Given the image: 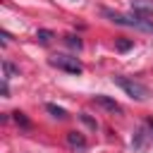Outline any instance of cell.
<instances>
[{
  "label": "cell",
  "mask_w": 153,
  "mask_h": 153,
  "mask_svg": "<svg viewBox=\"0 0 153 153\" xmlns=\"http://www.w3.org/2000/svg\"><path fill=\"white\" fill-rule=\"evenodd\" d=\"M103 17H108L110 22H115L120 26H131V29L153 33V19H146L143 14H120V12H112V10H103Z\"/></svg>",
  "instance_id": "obj_1"
},
{
  "label": "cell",
  "mask_w": 153,
  "mask_h": 153,
  "mask_svg": "<svg viewBox=\"0 0 153 153\" xmlns=\"http://www.w3.org/2000/svg\"><path fill=\"white\" fill-rule=\"evenodd\" d=\"M112 84H117V86H120L129 98H134V100H146V98L151 96L148 86H146V84H141V81H136V79H131V76L115 74V76H112Z\"/></svg>",
  "instance_id": "obj_2"
},
{
  "label": "cell",
  "mask_w": 153,
  "mask_h": 153,
  "mask_svg": "<svg viewBox=\"0 0 153 153\" xmlns=\"http://www.w3.org/2000/svg\"><path fill=\"white\" fill-rule=\"evenodd\" d=\"M48 62H50V67H57V69H62L67 74H81L84 72V65L72 55H53Z\"/></svg>",
  "instance_id": "obj_3"
},
{
  "label": "cell",
  "mask_w": 153,
  "mask_h": 153,
  "mask_svg": "<svg viewBox=\"0 0 153 153\" xmlns=\"http://www.w3.org/2000/svg\"><path fill=\"white\" fill-rule=\"evenodd\" d=\"M151 141H153V131H151L148 124H146V127L136 129V134H134V139H131V146H134V151H143L146 143H151Z\"/></svg>",
  "instance_id": "obj_4"
},
{
  "label": "cell",
  "mask_w": 153,
  "mask_h": 153,
  "mask_svg": "<svg viewBox=\"0 0 153 153\" xmlns=\"http://www.w3.org/2000/svg\"><path fill=\"white\" fill-rule=\"evenodd\" d=\"M93 103L96 105H100V108H105V110H110V112H122V105L117 103V100H112V98H108V96H103V93H98V96H93Z\"/></svg>",
  "instance_id": "obj_5"
},
{
  "label": "cell",
  "mask_w": 153,
  "mask_h": 153,
  "mask_svg": "<svg viewBox=\"0 0 153 153\" xmlns=\"http://www.w3.org/2000/svg\"><path fill=\"white\" fill-rule=\"evenodd\" d=\"M129 7L134 10V14H148L153 12V0H129Z\"/></svg>",
  "instance_id": "obj_6"
},
{
  "label": "cell",
  "mask_w": 153,
  "mask_h": 153,
  "mask_svg": "<svg viewBox=\"0 0 153 153\" xmlns=\"http://www.w3.org/2000/svg\"><path fill=\"white\" fill-rule=\"evenodd\" d=\"M67 143L72 148H86V139L81 131H67Z\"/></svg>",
  "instance_id": "obj_7"
},
{
  "label": "cell",
  "mask_w": 153,
  "mask_h": 153,
  "mask_svg": "<svg viewBox=\"0 0 153 153\" xmlns=\"http://www.w3.org/2000/svg\"><path fill=\"white\" fill-rule=\"evenodd\" d=\"M45 110H48L53 117H57V120H65V117H67V110H65V108H60V105H55V103H48V105H45Z\"/></svg>",
  "instance_id": "obj_8"
},
{
  "label": "cell",
  "mask_w": 153,
  "mask_h": 153,
  "mask_svg": "<svg viewBox=\"0 0 153 153\" xmlns=\"http://www.w3.org/2000/svg\"><path fill=\"white\" fill-rule=\"evenodd\" d=\"M131 48H134V41H129V38H117L115 41V50H120V53H127Z\"/></svg>",
  "instance_id": "obj_9"
},
{
  "label": "cell",
  "mask_w": 153,
  "mask_h": 153,
  "mask_svg": "<svg viewBox=\"0 0 153 153\" xmlns=\"http://www.w3.org/2000/svg\"><path fill=\"white\" fill-rule=\"evenodd\" d=\"M36 38H38V43L45 45V43L53 41V31H50V29H38V31H36Z\"/></svg>",
  "instance_id": "obj_10"
},
{
  "label": "cell",
  "mask_w": 153,
  "mask_h": 153,
  "mask_svg": "<svg viewBox=\"0 0 153 153\" xmlns=\"http://www.w3.org/2000/svg\"><path fill=\"white\" fill-rule=\"evenodd\" d=\"M65 41H67V45H69V48H74V50H81V38H79V36L69 33V36H65Z\"/></svg>",
  "instance_id": "obj_11"
},
{
  "label": "cell",
  "mask_w": 153,
  "mask_h": 153,
  "mask_svg": "<svg viewBox=\"0 0 153 153\" xmlns=\"http://www.w3.org/2000/svg\"><path fill=\"white\" fill-rule=\"evenodd\" d=\"M12 115H14V122H17L19 127H24V129H29V127H31V122L26 120V115H24V112H19V110H17V112H12Z\"/></svg>",
  "instance_id": "obj_12"
},
{
  "label": "cell",
  "mask_w": 153,
  "mask_h": 153,
  "mask_svg": "<svg viewBox=\"0 0 153 153\" xmlns=\"http://www.w3.org/2000/svg\"><path fill=\"white\" fill-rule=\"evenodd\" d=\"M2 69H5V79H10V76H17V74H19V69H17L14 65H10L7 60L2 62Z\"/></svg>",
  "instance_id": "obj_13"
},
{
  "label": "cell",
  "mask_w": 153,
  "mask_h": 153,
  "mask_svg": "<svg viewBox=\"0 0 153 153\" xmlns=\"http://www.w3.org/2000/svg\"><path fill=\"white\" fill-rule=\"evenodd\" d=\"M79 120H81L86 127H91V129H96V127H98V124H96V120H91L88 115H79Z\"/></svg>",
  "instance_id": "obj_14"
},
{
  "label": "cell",
  "mask_w": 153,
  "mask_h": 153,
  "mask_svg": "<svg viewBox=\"0 0 153 153\" xmlns=\"http://www.w3.org/2000/svg\"><path fill=\"white\" fill-rule=\"evenodd\" d=\"M146 124H148V129H151V131H153V120H148V122H146Z\"/></svg>",
  "instance_id": "obj_15"
}]
</instances>
